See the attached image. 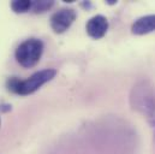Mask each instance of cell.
I'll return each mask as SVG.
<instances>
[{
    "label": "cell",
    "instance_id": "cell-1",
    "mask_svg": "<svg viewBox=\"0 0 155 154\" xmlns=\"http://www.w3.org/2000/svg\"><path fill=\"white\" fill-rule=\"evenodd\" d=\"M131 101L134 109L140 111L155 126V93L152 87L148 83H141V85L134 88Z\"/></svg>",
    "mask_w": 155,
    "mask_h": 154
},
{
    "label": "cell",
    "instance_id": "cell-2",
    "mask_svg": "<svg viewBox=\"0 0 155 154\" xmlns=\"http://www.w3.org/2000/svg\"><path fill=\"white\" fill-rule=\"evenodd\" d=\"M57 71L54 69H46L34 74L25 81H19L17 78H12L8 81V88L21 95H28L34 92H36L41 85H43L46 82L51 81L55 76Z\"/></svg>",
    "mask_w": 155,
    "mask_h": 154
},
{
    "label": "cell",
    "instance_id": "cell-3",
    "mask_svg": "<svg viewBox=\"0 0 155 154\" xmlns=\"http://www.w3.org/2000/svg\"><path fill=\"white\" fill-rule=\"evenodd\" d=\"M42 51H43V43L41 40L29 38L18 46L16 51V58L22 66L31 68L40 60Z\"/></svg>",
    "mask_w": 155,
    "mask_h": 154
},
{
    "label": "cell",
    "instance_id": "cell-4",
    "mask_svg": "<svg viewBox=\"0 0 155 154\" xmlns=\"http://www.w3.org/2000/svg\"><path fill=\"white\" fill-rule=\"evenodd\" d=\"M76 19V12L72 8H63L55 12L51 18V27L55 33H64Z\"/></svg>",
    "mask_w": 155,
    "mask_h": 154
},
{
    "label": "cell",
    "instance_id": "cell-5",
    "mask_svg": "<svg viewBox=\"0 0 155 154\" xmlns=\"http://www.w3.org/2000/svg\"><path fill=\"white\" fill-rule=\"evenodd\" d=\"M107 29H108V22L101 15L94 16L87 23V33L89 34V36L94 38H101L106 34Z\"/></svg>",
    "mask_w": 155,
    "mask_h": 154
},
{
    "label": "cell",
    "instance_id": "cell-6",
    "mask_svg": "<svg viewBox=\"0 0 155 154\" xmlns=\"http://www.w3.org/2000/svg\"><path fill=\"white\" fill-rule=\"evenodd\" d=\"M132 33L136 35H144L155 30V15H149L138 18L131 28Z\"/></svg>",
    "mask_w": 155,
    "mask_h": 154
},
{
    "label": "cell",
    "instance_id": "cell-7",
    "mask_svg": "<svg viewBox=\"0 0 155 154\" xmlns=\"http://www.w3.org/2000/svg\"><path fill=\"white\" fill-rule=\"evenodd\" d=\"M33 2L29 0H19V1H13L11 4V7L15 12H25L31 7Z\"/></svg>",
    "mask_w": 155,
    "mask_h": 154
},
{
    "label": "cell",
    "instance_id": "cell-8",
    "mask_svg": "<svg viewBox=\"0 0 155 154\" xmlns=\"http://www.w3.org/2000/svg\"><path fill=\"white\" fill-rule=\"evenodd\" d=\"M52 5H53L52 1H36V2H33L31 7L35 10V12H42V11L49 8Z\"/></svg>",
    "mask_w": 155,
    "mask_h": 154
}]
</instances>
